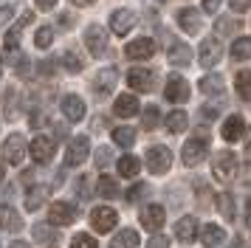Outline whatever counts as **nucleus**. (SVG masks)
<instances>
[{"instance_id":"obj_1","label":"nucleus","mask_w":251,"mask_h":248,"mask_svg":"<svg viewBox=\"0 0 251 248\" xmlns=\"http://www.w3.org/2000/svg\"><path fill=\"white\" fill-rule=\"evenodd\" d=\"M212 175H215L217 183H231L234 175H237V158L234 152H228V149H220L212 161Z\"/></svg>"},{"instance_id":"obj_2","label":"nucleus","mask_w":251,"mask_h":248,"mask_svg":"<svg viewBox=\"0 0 251 248\" xmlns=\"http://www.w3.org/2000/svg\"><path fill=\"white\" fill-rule=\"evenodd\" d=\"M85 48L91 51V56H104L107 54V31L99 23H91L85 28Z\"/></svg>"},{"instance_id":"obj_3","label":"nucleus","mask_w":251,"mask_h":248,"mask_svg":"<svg viewBox=\"0 0 251 248\" xmlns=\"http://www.w3.org/2000/svg\"><path fill=\"white\" fill-rule=\"evenodd\" d=\"M206 152H209V141H206L203 135H198V138H189L181 149V158L186 167H198L201 161H206Z\"/></svg>"},{"instance_id":"obj_4","label":"nucleus","mask_w":251,"mask_h":248,"mask_svg":"<svg viewBox=\"0 0 251 248\" xmlns=\"http://www.w3.org/2000/svg\"><path fill=\"white\" fill-rule=\"evenodd\" d=\"M88 152H91L88 135H74L68 141V149H65V164H68V167H79V164L88 161Z\"/></svg>"},{"instance_id":"obj_5","label":"nucleus","mask_w":251,"mask_h":248,"mask_svg":"<svg viewBox=\"0 0 251 248\" xmlns=\"http://www.w3.org/2000/svg\"><path fill=\"white\" fill-rule=\"evenodd\" d=\"M25 152L34 158L37 164H48V161L54 158V152H57V141L48 138V135H37L34 141L25 147Z\"/></svg>"},{"instance_id":"obj_6","label":"nucleus","mask_w":251,"mask_h":248,"mask_svg":"<svg viewBox=\"0 0 251 248\" xmlns=\"http://www.w3.org/2000/svg\"><path fill=\"white\" fill-rule=\"evenodd\" d=\"M144 161H147V169L152 172V175H164V172L172 167V152L167 149V147H161V144L158 147H150Z\"/></svg>"},{"instance_id":"obj_7","label":"nucleus","mask_w":251,"mask_h":248,"mask_svg":"<svg viewBox=\"0 0 251 248\" xmlns=\"http://www.w3.org/2000/svg\"><path fill=\"white\" fill-rule=\"evenodd\" d=\"M25 138L20 133H12L6 141H3V158H6V164H12V167H17V164H23L25 158Z\"/></svg>"},{"instance_id":"obj_8","label":"nucleus","mask_w":251,"mask_h":248,"mask_svg":"<svg viewBox=\"0 0 251 248\" xmlns=\"http://www.w3.org/2000/svg\"><path fill=\"white\" fill-rule=\"evenodd\" d=\"M116 82H119V71L116 68H102L96 79H93V96L96 99H107L110 93H113Z\"/></svg>"},{"instance_id":"obj_9","label":"nucleus","mask_w":251,"mask_h":248,"mask_svg":"<svg viewBox=\"0 0 251 248\" xmlns=\"http://www.w3.org/2000/svg\"><path fill=\"white\" fill-rule=\"evenodd\" d=\"M164 96H167V101H172V104H183V101L189 99V82H186L181 74H172V76L167 79V85H164Z\"/></svg>"},{"instance_id":"obj_10","label":"nucleus","mask_w":251,"mask_h":248,"mask_svg":"<svg viewBox=\"0 0 251 248\" xmlns=\"http://www.w3.org/2000/svg\"><path fill=\"white\" fill-rule=\"evenodd\" d=\"M48 220L54 225H71L76 220V206L68 200H54L48 206Z\"/></svg>"},{"instance_id":"obj_11","label":"nucleus","mask_w":251,"mask_h":248,"mask_svg":"<svg viewBox=\"0 0 251 248\" xmlns=\"http://www.w3.org/2000/svg\"><path fill=\"white\" fill-rule=\"evenodd\" d=\"M91 223H93V228H96L99 234H107V231L116 228L119 214H116V209H110V206H96V209L91 212Z\"/></svg>"},{"instance_id":"obj_12","label":"nucleus","mask_w":251,"mask_h":248,"mask_svg":"<svg viewBox=\"0 0 251 248\" xmlns=\"http://www.w3.org/2000/svg\"><path fill=\"white\" fill-rule=\"evenodd\" d=\"M127 85L133 90L150 93V90H155V74H152L150 68H133V71L127 74Z\"/></svg>"},{"instance_id":"obj_13","label":"nucleus","mask_w":251,"mask_h":248,"mask_svg":"<svg viewBox=\"0 0 251 248\" xmlns=\"http://www.w3.org/2000/svg\"><path fill=\"white\" fill-rule=\"evenodd\" d=\"M175 20H178V25H181V31L201 34V28H203V11L201 9H181L178 14H175Z\"/></svg>"},{"instance_id":"obj_14","label":"nucleus","mask_w":251,"mask_h":248,"mask_svg":"<svg viewBox=\"0 0 251 248\" xmlns=\"http://www.w3.org/2000/svg\"><path fill=\"white\" fill-rule=\"evenodd\" d=\"M133 25H136V11L133 9H116L113 14H110V31L119 34V37L130 34Z\"/></svg>"},{"instance_id":"obj_15","label":"nucleus","mask_w":251,"mask_h":248,"mask_svg":"<svg viewBox=\"0 0 251 248\" xmlns=\"http://www.w3.org/2000/svg\"><path fill=\"white\" fill-rule=\"evenodd\" d=\"M220 56H223V45L220 40H203L201 43V51H198V62L209 71V68H215L220 62Z\"/></svg>"},{"instance_id":"obj_16","label":"nucleus","mask_w":251,"mask_h":248,"mask_svg":"<svg viewBox=\"0 0 251 248\" xmlns=\"http://www.w3.org/2000/svg\"><path fill=\"white\" fill-rule=\"evenodd\" d=\"M59 107H62V116H65L68 122H82V119H85V101H82V96H76V93L62 96Z\"/></svg>"},{"instance_id":"obj_17","label":"nucleus","mask_w":251,"mask_h":248,"mask_svg":"<svg viewBox=\"0 0 251 248\" xmlns=\"http://www.w3.org/2000/svg\"><path fill=\"white\" fill-rule=\"evenodd\" d=\"M34 23V11H25L20 20L14 23L12 28L6 31V40H3V45H6V51H14V48H20V34H23L25 25H31Z\"/></svg>"},{"instance_id":"obj_18","label":"nucleus","mask_w":251,"mask_h":248,"mask_svg":"<svg viewBox=\"0 0 251 248\" xmlns=\"http://www.w3.org/2000/svg\"><path fill=\"white\" fill-rule=\"evenodd\" d=\"M167 59H170V65L175 68H183L192 62V48L186 43H181V40H172L170 48H167Z\"/></svg>"},{"instance_id":"obj_19","label":"nucleus","mask_w":251,"mask_h":248,"mask_svg":"<svg viewBox=\"0 0 251 248\" xmlns=\"http://www.w3.org/2000/svg\"><path fill=\"white\" fill-rule=\"evenodd\" d=\"M125 54L130 59H150V56L155 54V40H150V37H138L133 43H127Z\"/></svg>"},{"instance_id":"obj_20","label":"nucleus","mask_w":251,"mask_h":248,"mask_svg":"<svg viewBox=\"0 0 251 248\" xmlns=\"http://www.w3.org/2000/svg\"><path fill=\"white\" fill-rule=\"evenodd\" d=\"M164 206H158V203H150V206H144L141 209V225L147 228V231H158L161 225H164Z\"/></svg>"},{"instance_id":"obj_21","label":"nucleus","mask_w":251,"mask_h":248,"mask_svg":"<svg viewBox=\"0 0 251 248\" xmlns=\"http://www.w3.org/2000/svg\"><path fill=\"white\" fill-rule=\"evenodd\" d=\"M48 195H51V189H48L46 183H34V186H28V192H25V209H28V212H37L40 206H46Z\"/></svg>"},{"instance_id":"obj_22","label":"nucleus","mask_w":251,"mask_h":248,"mask_svg":"<svg viewBox=\"0 0 251 248\" xmlns=\"http://www.w3.org/2000/svg\"><path fill=\"white\" fill-rule=\"evenodd\" d=\"M246 135V122H243V116H228L226 122H223V138H226L228 144H234V141H240Z\"/></svg>"},{"instance_id":"obj_23","label":"nucleus","mask_w":251,"mask_h":248,"mask_svg":"<svg viewBox=\"0 0 251 248\" xmlns=\"http://www.w3.org/2000/svg\"><path fill=\"white\" fill-rule=\"evenodd\" d=\"M195 237H198V220L195 217H181L178 223H175V240H181V243H192Z\"/></svg>"},{"instance_id":"obj_24","label":"nucleus","mask_w":251,"mask_h":248,"mask_svg":"<svg viewBox=\"0 0 251 248\" xmlns=\"http://www.w3.org/2000/svg\"><path fill=\"white\" fill-rule=\"evenodd\" d=\"M223 240H226V231H223L217 223H206L203 228H201V243H203L206 248L223 246Z\"/></svg>"},{"instance_id":"obj_25","label":"nucleus","mask_w":251,"mask_h":248,"mask_svg":"<svg viewBox=\"0 0 251 248\" xmlns=\"http://www.w3.org/2000/svg\"><path fill=\"white\" fill-rule=\"evenodd\" d=\"M113 113L116 116H122V119H130V116H136L138 113V99L133 93H122L113 104Z\"/></svg>"},{"instance_id":"obj_26","label":"nucleus","mask_w":251,"mask_h":248,"mask_svg":"<svg viewBox=\"0 0 251 248\" xmlns=\"http://www.w3.org/2000/svg\"><path fill=\"white\" fill-rule=\"evenodd\" d=\"M0 228L6 231H23V217L12 206H0Z\"/></svg>"},{"instance_id":"obj_27","label":"nucleus","mask_w":251,"mask_h":248,"mask_svg":"<svg viewBox=\"0 0 251 248\" xmlns=\"http://www.w3.org/2000/svg\"><path fill=\"white\" fill-rule=\"evenodd\" d=\"M110 248H138V231L136 228H122L110 240Z\"/></svg>"},{"instance_id":"obj_28","label":"nucleus","mask_w":251,"mask_h":248,"mask_svg":"<svg viewBox=\"0 0 251 248\" xmlns=\"http://www.w3.org/2000/svg\"><path fill=\"white\" fill-rule=\"evenodd\" d=\"M198 85H201V93H206V96H220L223 93V76L220 74H206Z\"/></svg>"},{"instance_id":"obj_29","label":"nucleus","mask_w":251,"mask_h":248,"mask_svg":"<svg viewBox=\"0 0 251 248\" xmlns=\"http://www.w3.org/2000/svg\"><path fill=\"white\" fill-rule=\"evenodd\" d=\"M215 203H217V212L223 214L226 220H234V214H237V206H234V198L228 195V192H220L215 198Z\"/></svg>"},{"instance_id":"obj_30","label":"nucleus","mask_w":251,"mask_h":248,"mask_svg":"<svg viewBox=\"0 0 251 248\" xmlns=\"http://www.w3.org/2000/svg\"><path fill=\"white\" fill-rule=\"evenodd\" d=\"M138 169H141V161L136 155H122L119 158V175L122 178H136Z\"/></svg>"},{"instance_id":"obj_31","label":"nucleus","mask_w":251,"mask_h":248,"mask_svg":"<svg viewBox=\"0 0 251 248\" xmlns=\"http://www.w3.org/2000/svg\"><path fill=\"white\" fill-rule=\"evenodd\" d=\"M164 124H167V130H170V133H183V130H186V124H189V119H186V113H183V110H172V113H167Z\"/></svg>"},{"instance_id":"obj_32","label":"nucleus","mask_w":251,"mask_h":248,"mask_svg":"<svg viewBox=\"0 0 251 248\" xmlns=\"http://www.w3.org/2000/svg\"><path fill=\"white\" fill-rule=\"evenodd\" d=\"M249 56H251V40L249 37H237V40L231 43V59L249 62Z\"/></svg>"},{"instance_id":"obj_33","label":"nucleus","mask_w":251,"mask_h":248,"mask_svg":"<svg viewBox=\"0 0 251 248\" xmlns=\"http://www.w3.org/2000/svg\"><path fill=\"white\" fill-rule=\"evenodd\" d=\"M96 192L110 200V198L119 195V183H116V178H110V175H99V180H96Z\"/></svg>"},{"instance_id":"obj_34","label":"nucleus","mask_w":251,"mask_h":248,"mask_svg":"<svg viewBox=\"0 0 251 248\" xmlns=\"http://www.w3.org/2000/svg\"><path fill=\"white\" fill-rule=\"evenodd\" d=\"M113 141L122 147V149H130V147L136 144V130H133V127H116Z\"/></svg>"},{"instance_id":"obj_35","label":"nucleus","mask_w":251,"mask_h":248,"mask_svg":"<svg viewBox=\"0 0 251 248\" xmlns=\"http://www.w3.org/2000/svg\"><path fill=\"white\" fill-rule=\"evenodd\" d=\"M62 65H65V71H71V74H82V71H85V62H82L79 51H74V48H68V51L62 54Z\"/></svg>"},{"instance_id":"obj_36","label":"nucleus","mask_w":251,"mask_h":248,"mask_svg":"<svg viewBox=\"0 0 251 248\" xmlns=\"http://www.w3.org/2000/svg\"><path fill=\"white\" fill-rule=\"evenodd\" d=\"M158 124H161V110L155 104H147L144 113H141V127H144V130H155Z\"/></svg>"},{"instance_id":"obj_37","label":"nucleus","mask_w":251,"mask_h":248,"mask_svg":"<svg viewBox=\"0 0 251 248\" xmlns=\"http://www.w3.org/2000/svg\"><path fill=\"white\" fill-rule=\"evenodd\" d=\"M51 43H54V28L51 25H43V28H37V34H34V45L37 48H51Z\"/></svg>"},{"instance_id":"obj_38","label":"nucleus","mask_w":251,"mask_h":248,"mask_svg":"<svg viewBox=\"0 0 251 248\" xmlns=\"http://www.w3.org/2000/svg\"><path fill=\"white\" fill-rule=\"evenodd\" d=\"M240 28V20H231V17H217L215 20V31L217 34H234Z\"/></svg>"},{"instance_id":"obj_39","label":"nucleus","mask_w":251,"mask_h":248,"mask_svg":"<svg viewBox=\"0 0 251 248\" xmlns=\"http://www.w3.org/2000/svg\"><path fill=\"white\" fill-rule=\"evenodd\" d=\"M34 237L40 240V243H57V231H51L48 225H34Z\"/></svg>"},{"instance_id":"obj_40","label":"nucleus","mask_w":251,"mask_h":248,"mask_svg":"<svg viewBox=\"0 0 251 248\" xmlns=\"http://www.w3.org/2000/svg\"><path fill=\"white\" fill-rule=\"evenodd\" d=\"M237 96L243 101H249V71H240L237 74Z\"/></svg>"},{"instance_id":"obj_41","label":"nucleus","mask_w":251,"mask_h":248,"mask_svg":"<svg viewBox=\"0 0 251 248\" xmlns=\"http://www.w3.org/2000/svg\"><path fill=\"white\" fill-rule=\"evenodd\" d=\"M71 248H99V246H96V240L91 234H76L74 243H71Z\"/></svg>"},{"instance_id":"obj_42","label":"nucleus","mask_w":251,"mask_h":248,"mask_svg":"<svg viewBox=\"0 0 251 248\" xmlns=\"http://www.w3.org/2000/svg\"><path fill=\"white\" fill-rule=\"evenodd\" d=\"M113 161V152H110V147H99L96 149V167H107Z\"/></svg>"},{"instance_id":"obj_43","label":"nucleus","mask_w":251,"mask_h":248,"mask_svg":"<svg viewBox=\"0 0 251 248\" xmlns=\"http://www.w3.org/2000/svg\"><path fill=\"white\" fill-rule=\"evenodd\" d=\"M76 192H79V198H88L91 195V178L88 175H79L76 178Z\"/></svg>"},{"instance_id":"obj_44","label":"nucleus","mask_w":251,"mask_h":248,"mask_svg":"<svg viewBox=\"0 0 251 248\" xmlns=\"http://www.w3.org/2000/svg\"><path fill=\"white\" fill-rule=\"evenodd\" d=\"M147 248H170V240H167L164 234H152L150 243H147Z\"/></svg>"},{"instance_id":"obj_45","label":"nucleus","mask_w":251,"mask_h":248,"mask_svg":"<svg viewBox=\"0 0 251 248\" xmlns=\"http://www.w3.org/2000/svg\"><path fill=\"white\" fill-rule=\"evenodd\" d=\"M228 9L234 14H246L249 11V0H228Z\"/></svg>"},{"instance_id":"obj_46","label":"nucleus","mask_w":251,"mask_h":248,"mask_svg":"<svg viewBox=\"0 0 251 248\" xmlns=\"http://www.w3.org/2000/svg\"><path fill=\"white\" fill-rule=\"evenodd\" d=\"M201 119H203V122H215V119H217V107L203 104V107H201Z\"/></svg>"},{"instance_id":"obj_47","label":"nucleus","mask_w":251,"mask_h":248,"mask_svg":"<svg viewBox=\"0 0 251 248\" xmlns=\"http://www.w3.org/2000/svg\"><path fill=\"white\" fill-rule=\"evenodd\" d=\"M144 192H147V186H141V183H136V186H133V189L127 192V200H130V203H136L138 198H141V195H144Z\"/></svg>"},{"instance_id":"obj_48","label":"nucleus","mask_w":251,"mask_h":248,"mask_svg":"<svg viewBox=\"0 0 251 248\" xmlns=\"http://www.w3.org/2000/svg\"><path fill=\"white\" fill-rule=\"evenodd\" d=\"M74 23H76V17H71V11H62L59 14V28H71Z\"/></svg>"},{"instance_id":"obj_49","label":"nucleus","mask_w":251,"mask_h":248,"mask_svg":"<svg viewBox=\"0 0 251 248\" xmlns=\"http://www.w3.org/2000/svg\"><path fill=\"white\" fill-rule=\"evenodd\" d=\"M12 17H14V6H3V9H0V25H6Z\"/></svg>"},{"instance_id":"obj_50","label":"nucleus","mask_w":251,"mask_h":248,"mask_svg":"<svg viewBox=\"0 0 251 248\" xmlns=\"http://www.w3.org/2000/svg\"><path fill=\"white\" fill-rule=\"evenodd\" d=\"M220 3H223V0H203V11L206 14H215V11L220 9Z\"/></svg>"},{"instance_id":"obj_51","label":"nucleus","mask_w":251,"mask_h":248,"mask_svg":"<svg viewBox=\"0 0 251 248\" xmlns=\"http://www.w3.org/2000/svg\"><path fill=\"white\" fill-rule=\"evenodd\" d=\"M34 6L40 11H51L54 6H57V0H34Z\"/></svg>"},{"instance_id":"obj_52","label":"nucleus","mask_w":251,"mask_h":248,"mask_svg":"<svg viewBox=\"0 0 251 248\" xmlns=\"http://www.w3.org/2000/svg\"><path fill=\"white\" fill-rule=\"evenodd\" d=\"M40 74H43V76L54 74V62H51V59H40Z\"/></svg>"},{"instance_id":"obj_53","label":"nucleus","mask_w":251,"mask_h":248,"mask_svg":"<svg viewBox=\"0 0 251 248\" xmlns=\"http://www.w3.org/2000/svg\"><path fill=\"white\" fill-rule=\"evenodd\" d=\"M93 3H96V0H71V6H76V9H88Z\"/></svg>"},{"instance_id":"obj_54","label":"nucleus","mask_w":251,"mask_h":248,"mask_svg":"<svg viewBox=\"0 0 251 248\" xmlns=\"http://www.w3.org/2000/svg\"><path fill=\"white\" fill-rule=\"evenodd\" d=\"M228 248H246V240H243V237H234V240H231V246Z\"/></svg>"},{"instance_id":"obj_55","label":"nucleus","mask_w":251,"mask_h":248,"mask_svg":"<svg viewBox=\"0 0 251 248\" xmlns=\"http://www.w3.org/2000/svg\"><path fill=\"white\" fill-rule=\"evenodd\" d=\"M9 248H28V243H12Z\"/></svg>"},{"instance_id":"obj_56","label":"nucleus","mask_w":251,"mask_h":248,"mask_svg":"<svg viewBox=\"0 0 251 248\" xmlns=\"http://www.w3.org/2000/svg\"><path fill=\"white\" fill-rule=\"evenodd\" d=\"M6 178V167H3V164H0V180Z\"/></svg>"},{"instance_id":"obj_57","label":"nucleus","mask_w":251,"mask_h":248,"mask_svg":"<svg viewBox=\"0 0 251 248\" xmlns=\"http://www.w3.org/2000/svg\"><path fill=\"white\" fill-rule=\"evenodd\" d=\"M0 76H3V59H0Z\"/></svg>"}]
</instances>
